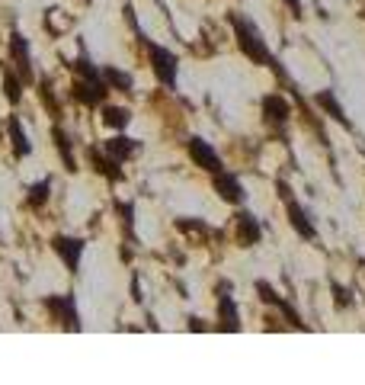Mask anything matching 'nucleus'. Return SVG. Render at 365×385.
<instances>
[{
    "mask_svg": "<svg viewBox=\"0 0 365 385\" xmlns=\"http://www.w3.org/2000/svg\"><path fill=\"white\" fill-rule=\"evenodd\" d=\"M231 20V29H234V35H237V45H241V52L250 58L253 64H260V68H269L273 74L279 77V81H285V68L279 64V58L269 52V45L263 42V35H260V29L253 26V23L247 20L244 13H231L227 16Z\"/></svg>",
    "mask_w": 365,
    "mask_h": 385,
    "instance_id": "f257e3e1",
    "label": "nucleus"
},
{
    "mask_svg": "<svg viewBox=\"0 0 365 385\" xmlns=\"http://www.w3.org/2000/svg\"><path fill=\"white\" fill-rule=\"evenodd\" d=\"M71 68L77 71V81H74V87H71V93H74L77 103H83V106H100L103 103L106 93H109V87H106L103 74L93 68V61H90L87 55H80Z\"/></svg>",
    "mask_w": 365,
    "mask_h": 385,
    "instance_id": "f03ea898",
    "label": "nucleus"
},
{
    "mask_svg": "<svg viewBox=\"0 0 365 385\" xmlns=\"http://www.w3.org/2000/svg\"><path fill=\"white\" fill-rule=\"evenodd\" d=\"M141 42L148 45V55H151V68H154V77H157L160 84L167 87V90H176V71H179V61L176 55H173L170 49H164V45L151 42V39H141Z\"/></svg>",
    "mask_w": 365,
    "mask_h": 385,
    "instance_id": "7ed1b4c3",
    "label": "nucleus"
},
{
    "mask_svg": "<svg viewBox=\"0 0 365 385\" xmlns=\"http://www.w3.org/2000/svg\"><path fill=\"white\" fill-rule=\"evenodd\" d=\"M45 312L55 318L58 324H68L71 331H80V318H77V305H74V295L64 292V295H45L42 299Z\"/></svg>",
    "mask_w": 365,
    "mask_h": 385,
    "instance_id": "20e7f679",
    "label": "nucleus"
},
{
    "mask_svg": "<svg viewBox=\"0 0 365 385\" xmlns=\"http://www.w3.org/2000/svg\"><path fill=\"white\" fill-rule=\"evenodd\" d=\"M218 328L227 331V334L241 331V315H237V302H234V295H231V283H225V280L218 283Z\"/></svg>",
    "mask_w": 365,
    "mask_h": 385,
    "instance_id": "39448f33",
    "label": "nucleus"
},
{
    "mask_svg": "<svg viewBox=\"0 0 365 385\" xmlns=\"http://www.w3.org/2000/svg\"><path fill=\"white\" fill-rule=\"evenodd\" d=\"M10 58H13L16 74H20L23 84H32L35 74H32V55H29V42H26V35H20V32L10 35Z\"/></svg>",
    "mask_w": 365,
    "mask_h": 385,
    "instance_id": "423d86ee",
    "label": "nucleus"
},
{
    "mask_svg": "<svg viewBox=\"0 0 365 385\" xmlns=\"http://www.w3.org/2000/svg\"><path fill=\"white\" fill-rule=\"evenodd\" d=\"M189 158H193L196 164H199L202 170H208V174H218V170H225V164H221V158H218V151H215L212 145H208L205 138H189Z\"/></svg>",
    "mask_w": 365,
    "mask_h": 385,
    "instance_id": "0eeeda50",
    "label": "nucleus"
},
{
    "mask_svg": "<svg viewBox=\"0 0 365 385\" xmlns=\"http://www.w3.org/2000/svg\"><path fill=\"white\" fill-rule=\"evenodd\" d=\"M279 193H282V199H285V209H289V222H292V228L298 231V235H301V238H314L317 231H314V225L308 222V215H304V209L301 206L295 203V199H292V189L285 186V183H279Z\"/></svg>",
    "mask_w": 365,
    "mask_h": 385,
    "instance_id": "6e6552de",
    "label": "nucleus"
},
{
    "mask_svg": "<svg viewBox=\"0 0 365 385\" xmlns=\"http://www.w3.org/2000/svg\"><path fill=\"white\" fill-rule=\"evenodd\" d=\"M52 247H55V254L68 263V270L71 273H77L80 270V257H83V241L80 238H64V235H58L55 241H52Z\"/></svg>",
    "mask_w": 365,
    "mask_h": 385,
    "instance_id": "1a4fd4ad",
    "label": "nucleus"
},
{
    "mask_svg": "<svg viewBox=\"0 0 365 385\" xmlns=\"http://www.w3.org/2000/svg\"><path fill=\"white\" fill-rule=\"evenodd\" d=\"M256 292H260V299H263V302H269V305H276L279 312H282V315H285V321H289V324H295V328H301V331H304V321H301V318H298V312L289 305V302L282 299V295L276 292V289L269 286L266 280H256Z\"/></svg>",
    "mask_w": 365,
    "mask_h": 385,
    "instance_id": "9d476101",
    "label": "nucleus"
},
{
    "mask_svg": "<svg viewBox=\"0 0 365 385\" xmlns=\"http://www.w3.org/2000/svg\"><path fill=\"white\" fill-rule=\"evenodd\" d=\"M215 193H218L225 203H231V206H241L244 203L241 180H237L234 174H227V170H218V174H215Z\"/></svg>",
    "mask_w": 365,
    "mask_h": 385,
    "instance_id": "9b49d317",
    "label": "nucleus"
},
{
    "mask_svg": "<svg viewBox=\"0 0 365 385\" xmlns=\"http://www.w3.org/2000/svg\"><path fill=\"white\" fill-rule=\"evenodd\" d=\"M260 238H263V225L256 222L253 212L241 209L237 212V241L244 247H253V244H260Z\"/></svg>",
    "mask_w": 365,
    "mask_h": 385,
    "instance_id": "f8f14e48",
    "label": "nucleus"
},
{
    "mask_svg": "<svg viewBox=\"0 0 365 385\" xmlns=\"http://www.w3.org/2000/svg\"><path fill=\"white\" fill-rule=\"evenodd\" d=\"M263 112H266V122H276V126H285L292 116V106L285 103L279 93H269V97H263Z\"/></svg>",
    "mask_w": 365,
    "mask_h": 385,
    "instance_id": "ddd939ff",
    "label": "nucleus"
},
{
    "mask_svg": "<svg viewBox=\"0 0 365 385\" xmlns=\"http://www.w3.org/2000/svg\"><path fill=\"white\" fill-rule=\"evenodd\" d=\"M103 151L122 164V161H128L131 154L138 151V141H135V138H125V135H116V138H109V141L103 145Z\"/></svg>",
    "mask_w": 365,
    "mask_h": 385,
    "instance_id": "4468645a",
    "label": "nucleus"
},
{
    "mask_svg": "<svg viewBox=\"0 0 365 385\" xmlns=\"http://www.w3.org/2000/svg\"><path fill=\"white\" fill-rule=\"evenodd\" d=\"M90 161H93V167H97L103 177H109V180H122V177H125L122 170H119L116 158H109V154L100 151V148H93V151H90Z\"/></svg>",
    "mask_w": 365,
    "mask_h": 385,
    "instance_id": "2eb2a0df",
    "label": "nucleus"
},
{
    "mask_svg": "<svg viewBox=\"0 0 365 385\" xmlns=\"http://www.w3.org/2000/svg\"><path fill=\"white\" fill-rule=\"evenodd\" d=\"M52 138H55L58 154L64 158V167L74 174V170H77V161H74V154H71V138H68V132H61V126H55V129H52Z\"/></svg>",
    "mask_w": 365,
    "mask_h": 385,
    "instance_id": "dca6fc26",
    "label": "nucleus"
},
{
    "mask_svg": "<svg viewBox=\"0 0 365 385\" xmlns=\"http://www.w3.org/2000/svg\"><path fill=\"white\" fill-rule=\"evenodd\" d=\"M317 106L330 112V116H333V119H337V122H343V126H349V119H346L343 106H340V103H337V97H333V90H321V93H317Z\"/></svg>",
    "mask_w": 365,
    "mask_h": 385,
    "instance_id": "f3484780",
    "label": "nucleus"
},
{
    "mask_svg": "<svg viewBox=\"0 0 365 385\" xmlns=\"http://www.w3.org/2000/svg\"><path fill=\"white\" fill-rule=\"evenodd\" d=\"M103 81H106V87H116V90H122V93H131V87H135L131 74H125V71H119V68H106Z\"/></svg>",
    "mask_w": 365,
    "mask_h": 385,
    "instance_id": "a211bd4d",
    "label": "nucleus"
},
{
    "mask_svg": "<svg viewBox=\"0 0 365 385\" xmlns=\"http://www.w3.org/2000/svg\"><path fill=\"white\" fill-rule=\"evenodd\" d=\"M10 141H13V154L16 158H26L29 151H32V145H29L26 132H23L20 119H10Z\"/></svg>",
    "mask_w": 365,
    "mask_h": 385,
    "instance_id": "6ab92c4d",
    "label": "nucleus"
},
{
    "mask_svg": "<svg viewBox=\"0 0 365 385\" xmlns=\"http://www.w3.org/2000/svg\"><path fill=\"white\" fill-rule=\"evenodd\" d=\"M49 189H52V180H49V177L35 183V186L29 189V196H26V206H29V209H42V206L49 203Z\"/></svg>",
    "mask_w": 365,
    "mask_h": 385,
    "instance_id": "aec40b11",
    "label": "nucleus"
},
{
    "mask_svg": "<svg viewBox=\"0 0 365 385\" xmlns=\"http://www.w3.org/2000/svg\"><path fill=\"white\" fill-rule=\"evenodd\" d=\"M103 122L109 129H125L131 122V112L122 109V106H106V109H103Z\"/></svg>",
    "mask_w": 365,
    "mask_h": 385,
    "instance_id": "412c9836",
    "label": "nucleus"
},
{
    "mask_svg": "<svg viewBox=\"0 0 365 385\" xmlns=\"http://www.w3.org/2000/svg\"><path fill=\"white\" fill-rule=\"evenodd\" d=\"M4 93H7L10 103H20V100H23V81H20V74H13V71H7V74H4Z\"/></svg>",
    "mask_w": 365,
    "mask_h": 385,
    "instance_id": "4be33fe9",
    "label": "nucleus"
},
{
    "mask_svg": "<svg viewBox=\"0 0 365 385\" xmlns=\"http://www.w3.org/2000/svg\"><path fill=\"white\" fill-rule=\"evenodd\" d=\"M176 228H179V231H186V235H208V228H205L202 222H196V218H193V222H189V218H179Z\"/></svg>",
    "mask_w": 365,
    "mask_h": 385,
    "instance_id": "5701e85b",
    "label": "nucleus"
},
{
    "mask_svg": "<svg viewBox=\"0 0 365 385\" xmlns=\"http://www.w3.org/2000/svg\"><path fill=\"white\" fill-rule=\"evenodd\" d=\"M333 295H337V305H340V308L352 305V295H349V289H343V286H340V283H333Z\"/></svg>",
    "mask_w": 365,
    "mask_h": 385,
    "instance_id": "b1692460",
    "label": "nucleus"
},
{
    "mask_svg": "<svg viewBox=\"0 0 365 385\" xmlns=\"http://www.w3.org/2000/svg\"><path fill=\"white\" fill-rule=\"evenodd\" d=\"M42 97H45V106H49V109H52V116H58V103H55V97H52L49 84H42Z\"/></svg>",
    "mask_w": 365,
    "mask_h": 385,
    "instance_id": "393cba45",
    "label": "nucleus"
},
{
    "mask_svg": "<svg viewBox=\"0 0 365 385\" xmlns=\"http://www.w3.org/2000/svg\"><path fill=\"white\" fill-rule=\"evenodd\" d=\"M285 4H289V10L295 16H301V0H285Z\"/></svg>",
    "mask_w": 365,
    "mask_h": 385,
    "instance_id": "a878e982",
    "label": "nucleus"
}]
</instances>
